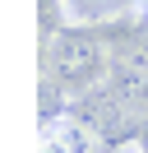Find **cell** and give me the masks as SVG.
Here are the masks:
<instances>
[{"label": "cell", "mask_w": 148, "mask_h": 153, "mask_svg": "<svg viewBox=\"0 0 148 153\" xmlns=\"http://www.w3.org/2000/svg\"><path fill=\"white\" fill-rule=\"evenodd\" d=\"M46 79L60 88H97L107 79V47L92 33H56L46 42Z\"/></svg>", "instance_id": "cell-1"}, {"label": "cell", "mask_w": 148, "mask_h": 153, "mask_svg": "<svg viewBox=\"0 0 148 153\" xmlns=\"http://www.w3.org/2000/svg\"><path fill=\"white\" fill-rule=\"evenodd\" d=\"M37 153H92V134L83 121H42V149Z\"/></svg>", "instance_id": "cell-2"}, {"label": "cell", "mask_w": 148, "mask_h": 153, "mask_svg": "<svg viewBox=\"0 0 148 153\" xmlns=\"http://www.w3.org/2000/svg\"><path fill=\"white\" fill-rule=\"evenodd\" d=\"M107 88H111L125 107H134L139 116H148V70L120 65V70H111V74H107Z\"/></svg>", "instance_id": "cell-3"}, {"label": "cell", "mask_w": 148, "mask_h": 153, "mask_svg": "<svg viewBox=\"0 0 148 153\" xmlns=\"http://www.w3.org/2000/svg\"><path fill=\"white\" fill-rule=\"evenodd\" d=\"M65 5V19L70 23H88V19H107V14L125 10L130 0H60Z\"/></svg>", "instance_id": "cell-4"}, {"label": "cell", "mask_w": 148, "mask_h": 153, "mask_svg": "<svg viewBox=\"0 0 148 153\" xmlns=\"http://www.w3.org/2000/svg\"><path fill=\"white\" fill-rule=\"evenodd\" d=\"M139 5H148V0H139Z\"/></svg>", "instance_id": "cell-5"}]
</instances>
